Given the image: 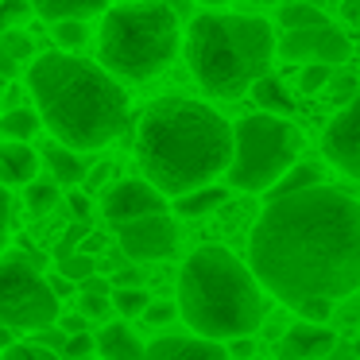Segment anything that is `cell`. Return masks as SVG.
Here are the masks:
<instances>
[{"instance_id": "obj_1", "label": "cell", "mask_w": 360, "mask_h": 360, "mask_svg": "<svg viewBox=\"0 0 360 360\" xmlns=\"http://www.w3.org/2000/svg\"><path fill=\"white\" fill-rule=\"evenodd\" d=\"M256 279L279 302L349 298L360 290V202L341 190L306 186L267 198L248 236Z\"/></svg>"}, {"instance_id": "obj_2", "label": "cell", "mask_w": 360, "mask_h": 360, "mask_svg": "<svg viewBox=\"0 0 360 360\" xmlns=\"http://www.w3.org/2000/svg\"><path fill=\"white\" fill-rule=\"evenodd\" d=\"M136 159L167 198L210 186L233 163V124L194 97H159L136 124Z\"/></svg>"}, {"instance_id": "obj_3", "label": "cell", "mask_w": 360, "mask_h": 360, "mask_svg": "<svg viewBox=\"0 0 360 360\" xmlns=\"http://www.w3.org/2000/svg\"><path fill=\"white\" fill-rule=\"evenodd\" d=\"M27 94L43 128L74 151H97L128 128V94L117 74L74 51H47L27 66Z\"/></svg>"}, {"instance_id": "obj_4", "label": "cell", "mask_w": 360, "mask_h": 360, "mask_svg": "<svg viewBox=\"0 0 360 360\" xmlns=\"http://www.w3.org/2000/svg\"><path fill=\"white\" fill-rule=\"evenodd\" d=\"M179 314L194 333L225 337L256 333L267 318L264 283L221 244H202L179 271Z\"/></svg>"}, {"instance_id": "obj_5", "label": "cell", "mask_w": 360, "mask_h": 360, "mask_svg": "<svg viewBox=\"0 0 360 360\" xmlns=\"http://www.w3.org/2000/svg\"><path fill=\"white\" fill-rule=\"evenodd\" d=\"M279 51L275 32L259 16L240 12H198L186 27V63L198 86L213 97H244L267 70Z\"/></svg>"}, {"instance_id": "obj_6", "label": "cell", "mask_w": 360, "mask_h": 360, "mask_svg": "<svg viewBox=\"0 0 360 360\" xmlns=\"http://www.w3.org/2000/svg\"><path fill=\"white\" fill-rule=\"evenodd\" d=\"M179 55V12L163 0L117 4L101 20L97 63L120 82H148Z\"/></svg>"}, {"instance_id": "obj_7", "label": "cell", "mask_w": 360, "mask_h": 360, "mask_svg": "<svg viewBox=\"0 0 360 360\" xmlns=\"http://www.w3.org/2000/svg\"><path fill=\"white\" fill-rule=\"evenodd\" d=\"M302 136L287 117L275 112H248L233 124V163H229V186L244 194H267L290 167L298 163Z\"/></svg>"}, {"instance_id": "obj_8", "label": "cell", "mask_w": 360, "mask_h": 360, "mask_svg": "<svg viewBox=\"0 0 360 360\" xmlns=\"http://www.w3.org/2000/svg\"><path fill=\"white\" fill-rule=\"evenodd\" d=\"M63 298L27 256H0V326L35 333L55 326Z\"/></svg>"}, {"instance_id": "obj_9", "label": "cell", "mask_w": 360, "mask_h": 360, "mask_svg": "<svg viewBox=\"0 0 360 360\" xmlns=\"http://www.w3.org/2000/svg\"><path fill=\"white\" fill-rule=\"evenodd\" d=\"M117 244L132 264H155V259H171L179 248V225L174 217L163 213H148V217H136L128 225L117 229Z\"/></svg>"}, {"instance_id": "obj_10", "label": "cell", "mask_w": 360, "mask_h": 360, "mask_svg": "<svg viewBox=\"0 0 360 360\" xmlns=\"http://www.w3.org/2000/svg\"><path fill=\"white\" fill-rule=\"evenodd\" d=\"M352 51L349 35L337 32L333 24H310V27H290L287 35L279 39V55L290 58V63H345Z\"/></svg>"}, {"instance_id": "obj_11", "label": "cell", "mask_w": 360, "mask_h": 360, "mask_svg": "<svg viewBox=\"0 0 360 360\" xmlns=\"http://www.w3.org/2000/svg\"><path fill=\"white\" fill-rule=\"evenodd\" d=\"M321 151H326L329 163L341 174H349V179L360 182V94L352 97L349 105H341V112L326 124Z\"/></svg>"}, {"instance_id": "obj_12", "label": "cell", "mask_w": 360, "mask_h": 360, "mask_svg": "<svg viewBox=\"0 0 360 360\" xmlns=\"http://www.w3.org/2000/svg\"><path fill=\"white\" fill-rule=\"evenodd\" d=\"M101 210H105V221H109L112 229H120V225H128V221H136V217L163 213L167 210V194L148 179H124V182H117V186H109Z\"/></svg>"}, {"instance_id": "obj_13", "label": "cell", "mask_w": 360, "mask_h": 360, "mask_svg": "<svg viewBox=\"0 0 360 360\" xmlns=\"http://www.w3.org/2000/svg\"><path fill=\"white\" fill-rule=\"evenodd\" d=\"M337 349V333L326 321H298L283 333L279 341V360H326Z\"/></svg>"}, {"instance_id": "obj_14", "label": "cell", "mask_w": 360, "mask_h": 360, "mask_svg": "<svg viewBox=\"0 0 360 360\" xmlns=\"http://www.w3.org/2000/svg\"><path fill=\"white\" fill-rule=\"evenodd\" d=\"M143 360H233L225 345H217L213 337L202 333H167L159 341L148 345Z\"/></svg>"}, {"instance_id": "obj_15", "label": "cell", "mask_w": 360, "mask_h": 360, "mask_svg": "<svg viewBox=\"0 0 360 360\" xmlns=\"http://www.w3.org/2000/svg\"><path fill=\"white\" fill-rule=\"evenodd\" d=\"M43 155L24 140H0V186H27L39 179Z\"/></svg>"}, {"instance_id": "obj_16", "label": "cell", "mask_w": 360, "mask_h": 360, "mask_svg": "<svg viewBox=\"0 0 360 360\" xmlns=\"http://www.w3.org/2000/svg\"><path fill=\"white\" fill-rule=\"evenodd\" d=\"M39 155H43V163H47L51 179H55L58 186H78V182H86V174H89L86 155H82V151H74V148H66L63 140H55V136H51V143H43Z\"/></svg>"}, {"instance_id": "obj_17", "label": "cell", "mask_w": 360, "mask_h": 360, "mask_svg": "<svg viewBox=\"0 0 360 360\" xmlns=\"http://www.w3.org/2000/svg\"><path fill=\"white\" fill-rule=\"evenodd\" d=\"M97 356L101 360H143L148 356V345L136 337V329L128 321H109L97 333Z\"/></svg>"}, {"instance_id": "obj_18", "label": "cell", "mask_w": 360, "mask_h": 360, "mask_svg": "<svg viewBox=\"0 0 360 360\" xmlns=\"http://www.w3.org/2000/svg\"><path fill=\"white\" fill-rule=\"evenodd\" d=\"M32 55H35L32 35L20 32V27H0V74L4 78L24 70V63H32Z\"/></svg>"}, {"instance_id": "obj_19", "label": "cell", "mask_w": 360, "mask_h": 360, "mask_svg": "<svg viewBox=\"0 0 360 360\" xmlns=\"http://www.w3.org/2000/svg\"><path fill=\"white\" fill-rule=\"evenodd\" d=\"M35 4V16H43L47 24H55V20H89L97 16V12L109 8V0H32Z\"/></svg>"}, {"instance_id": "obj_20", "label": "cell", "mask_w": 360, "mask_h": 360, "mask_svg": "<svg viewBox=\"0 0 360 360\" xmlns=\"http://www.w3.org/2000/svg\"><path fill=\"white\" fill-rule=\"evenodd\" d=\"M248 94L256 97V109H264V112H275V117H290V112H295V97H290L287 86H283L279 78H271V74H264Z\"/></svg>"}, {"instance_id": "obj_21", "label": "cell", "mask_w": 360, "mask_h": 360, "mask_svg": "<svg viewBox=\"0 0 360 360\" xmlns=\"http://www.w3.org/2000/svg\"><path fill=\"white\" fill-rule=\"evenodd\" d=\"M39 128H43L39 109H27V105H20V109H4V112H0V136H4V140H24V143H32Z\"/></svg>"}, {"instance_id": "obj_22", "label": "cell", "mask_w": 360, "mask_h": 360, "mask_svg": "<svg viewBox=\"0 0 360 360\" xmlns=\"http://www.w3.org/2000/svg\"><path fill=\"white\" fill-rule=\"evenodd\" d=\"M221 205H225V186H198L190 194L174 198V213L179 217H210Z\"/></svg>"}, {"instance_id": "obj_23", "label": "cell", "mask_w": 360, "mask_h": 360, "mask_svg": "<svg viewBox=\"0 0 360 360\" xmlns=\"http://www.w3.org/2000/svg\"><path fill=\"white\" fill-rule=\"evenodd\" d=\"M321 182V167H314V163H295L287 174H283L279 182H275L271 190H267V198H283V194H298V190H306V186H318Z\"/></svg>"}, {"instance_id": "obj_24", "label": "cell", "mask_w": 360, "mask_h": 360, "mask_svg": "<svg viewBox=\"0 0 360 360\" xmlns=\"http://www.w3.org/2000/svg\"><path fill=\"white\" fill-rule=\"evenodd\" d=\"M58 190H63V186H58L51 174H47V179H32V182L24 186L27 210H32V213H51V210L58 205Z\"/></svg>"}, {"instance_id": "obj_25", "label": "cell", "mask_w": 360, "mask_h": 360, "mask_svg": "<svg viewBox=\"0 0 360 360\" xmlns=\"http://www.w3.org/2000/svg\"><path fill=\"white\" fill-rule=\"evenodd\" d=\"M279 24L287 27H310V24H326V12L314 8L310 0H290V4H283L279 8Z\"/></svg>"}, {"instance_id": "obj_26", "label": "cell", "mask_w": 360, "mask_h": 360, "mask_svg": "<svg viewBox=\"0 0 360 360\" xmlns=\"http://www.w3.org/2000/svg\"><path fill=\"white\" fill-rule=\"evenodd\" d=\"M151 306L143 287H117L112 290V310H120L124 318H143V310Z\"/></svg>"}, {"instance_id": "obj_27", "label": "cell", "mask_w": 360, "mask_h": 360, "mask_svg": "<svg viewBox=\"0 0 360 360\" xmlns=\"http://www.w3.org/2000/svg\"><path fill=\"white\" fill-rule=\"evenodd\" d=\"M55 43L63 51H78V47H86V20H55Z\"/></svg>"}, {"instance_id": "obj_28", "label": "cell", "mask_w": 360, "mask_h": 360, "mask_svg": "<svg viewBox=\"0 0 360 360\" xmlns=\"http://www.w3.org/2000/svg\"><path fill=\"white\" fill-rule=\"evenodd\" d=\"M329 82H333V66L329 63H306L298 86H302V94H318V89H326Z\"/></svg>"}, {"instance_id": "obj_29", "label": "cell", "mask_w": 360, "mask_h": 360, "mask_svg": "<svg viewBox=\"0 0 360 360\" xmlns=\"http://www.w3.org/2000/svg\"><path fill=\"white\" fill-rule=\"evenodd\" d=\"M58 271L66 275V279H74V283H82V279H89V275L97 271V264H94V256H89V252H82V256H63L58 259Z\"/></svg>"}, {"instance_id": "obj_30", "label": "cell", "mask_w": 360, "mask_h": 360, "mask_svg": "<svg viewBox=\"0 0 360 360\" xmlns=\"http://www.w3.org/2000/svg\"><path fill=\"white\" fill-rule=\"evenodd\" d=\"M35 12L32 0H0V27H24V20Z\"/></svg>"}, {"instance_id": "obj_31", "label": "cell", "mask_w": 360, "mask_h": 360, "mask_svg": "<svg viewBox=\"0 0 360 360\" xmlns=\"http://www.w3.org/2000/svg\"><path fill=\"white\" fill-rule=\"evenodd\" d=\"M0 360H55V352L35 341H12L8 349L0 352Z\"/></svg>"}, {"instance_id": "obj_32", "label": "cell", "mask_w": 360, "mask_h": 360, "mask_svg": "<svg viewBox=\"0 0 360 360\" xmlns=\"http://www.w3.org/2000/svg\"><path fill=\"white\" fill-rule=\"evenodd\" d=\"M94 352H97V337L94 333H70L66 337V349H63L66 360H89Z\"/></svg>"}, {"instance_id": "obj_33", "label": "cell", "mask_w": 360, "mask_h": 360, "mask_svg": "<svg viewBox=\"0 0 360 360\" xmlns=\"http://www.w3.org/2000/svg\"><path fill=\"white\" fill-rule=\"evenodd\" d=\"M66 337H70V333H66V329L55 321V326L35 329V333H32V341H35V345H43V349H51V352H63V349H66Z\"/></svg>"}, {"instance_id": "obj_34", "label": "cell", "mask_w": 360, "mask_h": 360, "mask_svg": "<svg viewBox=\"0 0 360 360\" xmlns=\"http://www.w3.org/2000/svg\"><path fill=\"white\" fill-rule=\"evenodd\" d=\"M78 306H82V314H86V318H105V314L112 310V295H94V290H82Z\"/></svg>"}, {"instance_id": "obj_35", "label": "cell", "mask_w": 360, "mask_h": 360, "mask_svg": "<svg viewBox=\"0 0 360 360\" xmlns=\"http://www.w3.org/2000/svg\"><path fill=\"white\" fill-rule=\"evenodd\" d=\"M298 314H302L306 321H329V314H333V298H306V302L295 306Z\"/></svg>"}, {"instance_id": "obj_36", "label": "cell", "mask_w": 360, "mask_h": 360, "mask_svg": "<svg viewBox=\"0 0 360 360\" xmlns=\"http://www.w3.org/2000/svg\"><path fill=\"white\" fill-rule=\"evenodd\" d=\"M174 314H179V306H174V302H151L148 310H143V321H148V326H167Z\"/></svg>"}, {"instance_id": "obj_37", "label": "cell", "mask_w": 360, "mask_h": 360, "mask_svg": "<svg viewBox=\"0 0 360 360\" xmlns=\"http://www.w3.org/2000/svg\"><path fill=\"white\" fill-rule=\"evenodd\" d=\"M8 233H12V198H8V186H0V252L8 244Z\"/></svg>"}, {"instance_id": "obj_38", "label": "cell", "mask_w": 360, "mask_h": 360, "mask_svg": "<svg viewBox=\"0 0 360 360\" xmlns=\"http://www.w3.org/2000/svg\"><path fill=\"white\" fill-rule=\"evenodd\" d=\"M229 356H233V360H252V356H256V341H252V333L233 337V345H229Z\"/></svg>"}, {"instance_id": "obj_39", "label": "cell", "mask_w": 360, "mask_h": 360, "mask_svg": "<svg viewBox=\"0 0 360 360\" xmlns=\"http://www.w3.org/2000/svg\"><path fill=\"white\" fill-rule=\"evenodd\" d=\"M329 89H333V97L341 105H349L352 97H356V82H352V78H333V86H329Z\"/></svg>"}, {"instance_id": "obj_40", "label": "cell", "mask_w": 360, "mask_h": 360, "mask_svg": "<svg viewBox=\"0 0 360 360\" xmlns=\"http://www.w3.org/2000/svg\"><path fill=\"white\" fill-rule=\"evenodd\" d=\"M112 283H117V287H140V283H143V271H140V267H120V271L117 275H112Z\"/></svg>"}, {"instance_id": "obj_41", "label": "cell", "mask_w": 360, "mask_h": 360, "mask_svg": "<svg viewBox=\"0 0 360 360\" xmlns=\"http://www.w3.org/2000/svg\"><path fill=\"white\" fill-rule=\"evenodd\" d=\"M86 314H66V318L63 321H58V326H63L66 329V333H86Z\"/></svg>"}, {"instance_id": "obj_42", "label": "cell", "mask_w": 360, "mask_h": 360, "mask_svg": "<svg viewBox=\"0 0 360 360\" xmlns=\"http://www.w3.org/2000/svg\"><path fill=\"white\" fill-rule=\"evenodd\" d=\"M70 210H74V217H78V221H86L89 217V198L86 194H70Z\"/></svg>"}, {"instance_id": "obj_43", "label": "cell", "mask_w": 360, "mask_h": 360, "mask_svg": "<svg viewBox=\"0 0 360 360\" xmlns=\"http://www.w3.org/2000/svg\"><path fill=\"white\" fill-rule=\"evenodd\" d=\"M82 290H94V295H109V279H101V275H89V279H82Z\"/></svg>"}, {"instance_id": "obj_44", "label": "cell", "mask_w": 360, "mask_h": 360, "mask_svg": "<svg viewBox=\"0 0 360 360\" xmlns=\"http://www.w3.org/2000/svg\"><path fill=\"white\" fill-rule=\"evenodd\" d=\"M109 179V167H97V171L86 174V190H101V182Z\"/></svg>"}, {"instance_id": "obj_45", "label": "cell", "mask_w": 360, "mask_h": 360, "mask_svg": "<svg viewBox=\"0 0 360 360\" xmlns=\"http://www.w3.org/2000/svg\"><path fill=\"white\" fill-rule=\"evenodd\" d=\"M4 105H8V109H20V105H24V89H20V86H8V94H4Z\"/></svg>"}, {"instance_id": "obj_46", "label": "cell", "mask_w": 360, "mask_h": 360, "mask_svg": "<svg viewBox=\"0 0 360 360\" xmlns=\"http://www.w3.org/2000/svg\"><path fill=\"white\" fill-rule=\"evenodd\" d=\"M163 4H171L179 16H190V0H163Z\"/></svg>"}, {"instance_id": "obj_47", "label": "cell", "mask_w": 360, "mask_h": 360, "mask_svg": "<svg viewBox=\"0 0 360 360\" xmlns=\"http://www.w3.org/2000/svg\"><path fill=\"white\" fill-rule=\"evenodd\" d=\"M51 287H55V290H58V298H63L66 290H70V283H66V275H58V279H51Z\"/></svg>"}, {"instance_id": "obj_48", "label": "cell", "mask_w": 360, "mask_h": 360, "mask_svg": "<svg viewBox=\"0 0 360 360\" xmlns=\"http://www.w3.org/2000/svg\"><path fill=\"white\" fill-rule=\"evenodd\" d=\"M8 345H12V329H8V326H0V352L8 349Z\"/></svg>"}, {"instance_id": "obj_49", "label": "cell", "mask_w": 360, "mask_h": 360, "mask_svg": "<svg viewBox=\"0 0 360 360\" xmlns=\"http://www.w3.org/2000/svg\"><path fill=\"white\" fill-rule=\"evenodd\" d=\"M202 4H229V0H202ZM240 4H275V0H240Z\"/></svg>"}, {"instance_id": "obj_50", "label": "cell", "mask_w": 360, "mask_h": 360, "mask_svg": "<svg viewBox=\"0 0 360 360\" xmlns=\"http://www.w3.org/2000/svg\"><path fill=\"white\" fill-rule=\"evenodd\" d=\"M345 16H349V20H360V4H356V0H352V4H345Z\"/></svg>"}, {"instance_id": "obj_51", "label": "cell", "mask_w": 360, "mask_h": 360, "mask_svg": "<svg viewBox=\"0 0 360 360\" xmlns=\"http://www.w3.org/2000/svg\"><path fill=\"white\" fill-rule=\"evenodd\" d=\"M8 86H12V78H4V74H0V97L8 94Z\"/></svg>"}, {"instance_id": "obj_52", "label": "cell", "mask_w": 360, "mask_h": 360, "mask_svg": "<svg viewBox=\"0 0 360 360\" xmlns=\"http://www.w3.org/2000/svg\"><path fill=\"white\" fill-rule=\"evenodd\" d=\"M252 360H264V356H252Z\"/></svg>"}, {"instance_id": "obj_53", "label": "cell", "mask_w": 360, "mask_h": 360, "mask_svg": "<svg viewBox=\"0 0 360 360\" xmlns=\"http://www.w3.org/2000/svg\"><path fill=\"white\" fill-rule=\"evenodd\" d=\"M356 352H360V341H356Z\"/></svg>"}, {"instance_id": "obj_54", "label": "cell", "mask_w": 360, "mask_h": 360, "mask_svg": "<svg viewBox=\"0 0 360 360\" xmlns=\"http://www.w3.org/2000/svg\"><path fill=\"white\" fill-rule=\"evenodd\" d=\"M97 360H101V356H97Z\"/></svg>"}]
</instances>
